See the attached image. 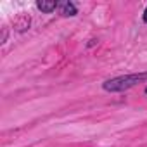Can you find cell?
<instances>
[{
  "label": "cell",
  "mask_w": 147,
  "mask_h": 147,
  "mask_svg": "<svg viewBox=\"0 0 147 147\" xmlns=\"http://www.w3.org/2000/svg\"><path fill=\"white\" fill-rule=\"evenodd\" d=\"M144 80H147V73H137V75H126V76H118V78L107 80L102 87L106 92H123V90L135 87L137 83H140Z\"/></svg>",
  "instance_id": "1"
},
{
  "label": "cell",
  "mask_w": 147,
  "mask_h": 147,
  "mask_svg": "<svg viewBox=\"0 0 147 147\" xmlns=\"http://www.w3.org/2000/svg\"><path fill=\"white\" fill-rule=\"evenodd\" d=\"M57 5H59V4L55 2V0H38V2H36V7H38L42 12H47V14H50L52 11H55Z\"/></svg>",
  "instance_id": "2"
},
{
  "label": "cell",
  "mask_w": 147,
  "mask_h": 147,
  "mask_svg": "<svg viewBox=\"0 0 147 147\" xmlns=\"http://www.w3.org/2000/svg\"><path fill=\"white\" fill-rule=\"evenodd\" d=\"M61 11H62V16H76V7L71 2H62Z\"/></svg>",
  "instance_id": "3"
},
{
  "label": "cell",
  "mask_w": 147,
  "mask_h": 147,
  "mask_svg": "<svg viewBox=\"0 0 147 147\" xmlns=\"http://www.w3.org/2000/svg\"><path fill=\"white\" fill-rule=\"evenodd\" d=\"M144 21H145V23H147V9H145V11H144Z\"/></svg>",
  "instance_id": "4"
},
{
  "label": "cell",
  "mask_w": 147,
  "mask_h": 147,
  "mask_svg": "<svg viewBox=\"0 0 147 147\" xmlns=\"http://www.w3.org/2000/svg\"><path fill=\"white\" fill-rule=\"evenodd\" d=\"M145 94H147V88H145Z\"/></svg>",
  "instance_id": "5"
}]
</instances>
